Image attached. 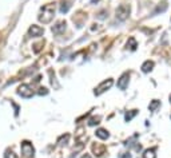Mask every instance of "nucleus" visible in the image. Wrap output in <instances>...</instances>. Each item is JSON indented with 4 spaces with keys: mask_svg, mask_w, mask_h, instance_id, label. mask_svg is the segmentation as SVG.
I'll list each match as a JSON object with an SVG mask.
<instances>
[{
    "mask_svg": "<svg viewBox=\"0 0 171 158\" xmlns=\"http://www.w3.org/2000/svg\"><path fill=\"white\" fill-rule=\"evenodd\" d=\"M55 4H47V6H44L42 8V11H40V15H39V22H42L44 24H48L51 22L52 19H54L55 16Z\"/></svg>",
    "mask_w": 171,
    "mask_h": 158,
    "instance_id": "nucleus-1",
    "label": "nucleus"
},
{
    "mask_svg": "<svg viewBox=\"0 0 171 158\" xmlns=\"http://www.w3.org/2000/svg\"><path fill=\"white\" fill-rule=\"evenodd\" d=\"M20 149H22V154L26 157V158H30L34 156V153H35V149L34 146L28 142V141H23L22 142V146H20Z\"/></svg>",
    "mask_w": 171,
    "mask_h": 158,
    "instance_id": "nucleus-2",
    "label": "nucleus"
},
{
    "mask_svg": "<svg viewBox=\"0 0 171 158\" xmlns=\"http://www.w3.org/2000/svg\"><path fill=\"white\" fill-rule=\"evenodd\" d=\"M18 94L23 98H31L34 95V90L30 84H20L19 88H18Z\"/></svg>",
    "mask_w": 171,
    "mask_h": 158,
    "instance_id": "nucleus-3",
    "label": "nucleus"
},
{
    "mask_svg": "<svg viewBox=\"0 0 171 158\" xmlns=\"http://www.w3.org/2000/svg\"><path fill=\"white\" fill-rule=\"evenodd\" d=\"M128 14H130V7L126 6V4H122V6H119L116 10V19H119L123 22V20H126L128 18Z\"/></svg>",
    "mask_w": 171,
    "mask_h": 158,
    "instance_id": "nucleus-4",
    "label": "nucleus"
},
{
    "mask_svg": "<svg viewBox=\"0 0 171 158\" xmlns=\"http://www.w3.org/2000/svg\"><path fill=\"white\" fill-rule=\"evenodd\" d=\"M112 79H107V80H104V82H102L99 86H98L96 88H95V95H100V94H103V92L106 91V90H108L110 87L112 86Z\"/></svg>",
    "mask_w": 171,
    "mask_h": 158,
    "instance_id": "nucleus-5",
    "label": "nucleus"
},
{
    "mask_svg": "<svg viewBox=\"0 0 171 158\" xmlns=\"http://www.w3.org/2000/svg\"><path fill=\"white\" fill-rule=\"evenodd\" d=\"M128 79H130L128 72H124V74L120 76V79L118 80V88H120V90H126L127 86H128Z\"/></svg>",
    "mask_w": 171,
    "mask_h": 158,
    "instance_id": "nucleus-6",
    "label": "nucleus"
},
{
    "mask_svg": "<svg viewBox=\"0 0 171 158\" xmlns=\"http://www.w3.org/2000/svg\"><path fill=\"white\" fill-rule=\"evenodd\" d=\"M92 152L96 157H102L106 153V146L104 145H100V143H94L92 145Z\"/></svg>",
    "mask_w": 171,
    "mask_h": 158,
    "instance_id": "nucleus-7",
    "label": "nucleus"
},
{
    "mask_svg": "<svg viewBox=\"0 0 171 158\" xmlns=\"http://www.w3.org/2000/svg\"><path fill=\"white\" fill-rule=\"evenodd\" d=\"M43 32H44L43 28L39 27V26H31L30 30H28V34H30L32 38H38V36L43 35Z\"/></svg>",
    "mask_w": 171,
    "mask_h": 158,
    "instance_id": "nucleus-8",
    "label": "nucleus"
},
{
    "mask_svg": "<svg viewBox=\"0 0 171 158\" xmlns=\"http://www.w3.org/2000/svg\"><path fill=\"white\" fill-rule=\"evenodd\" d=\"M64 30H66V22H59V23H56V26L52 27V32L56 35L63 32Z\"/></svg>",
    "mask_w": 171,
    "mask_h": 158,
    "instance_id": "nucleus-9",
    "label": "nucleus"
},
{
    "mask_svg": "<svg viewBox=\"0 0 171 158\" xmlns=\"http://www.w3.org/2000/svg\"><path fill=\"white\" fill-rule=\"evenodd\" d=\"M152 68H154L152 60H146V62L142 64V71L143 72H150V71H152Z\"/></svg>",
    "mask_w": 171,
    "mask_h": 158,
    "instance_id": "nucleus-10",
    "label": "nucleus"
},
{
    "mask_svg": "<svg viewBox=\"0 0 171 158\" xmlns=\"http://www.w3.org/2000/svg\"><path fill=\"white\" fill-rule=\"evenodd\" d=\"M95 135L98 137V138H100V139H107L110 134H108V131L106 130V129H98L96 133H95Z\"/></svg>",
    "mask_w": 171,
    "mask_h": 158,
    "instance_id": "nucleus-11",
    "label": "nucleus"
},
{
    "mask_svg": "<svg viewBox=\"0 0 171 158\" xmlns=\"http://www.w3.org/2000/svg\"><path fill=\"white\" fill-rule=\"evenodd\" d=\"M158 107H161V100H158V99L151 100V103L148 105V110L150 111H156Z\"/></svg>",
    "mask_w": 171,
    "mask_h": 158,
    "instance_id": "nucleus-12",
    "label": "nucleus"
},
{
    "mask_svg": "<svg viewBox=\"0 0 171 158\" xmlns=\"http://www.w3.org/2000/svg\"><path fill=\"white\" fill-rule=\"evenodd\" d=\"M143 158H155V150L154 149H147L143 153Z\"/></svg>",
    "mask_w": 171,
    "mask_h": 158,
    "instance_id": "nucleus-13",
    "label": "nucleus"
},
{
    "mask_svg": "<svg viewBox=\"0 0 171 158\" xmlns=\"http://www.w3.org/2000/svg\"><path fill=\"white\" fill-rule=\"evenodd\" d=\"M127 48H130V50H135L136 48V40L134 39V38H130L128 39V42H127Z\"/></svg>",
    "mask_w": 171,
    "mask_h": 158,
    "instance_id": "nucleus-14",
    "label": "nucleus"
},
{
    "mask_svg": "<svg viewBox=\"0 0 171 158\" xmlns=\"http://www.w3.org/2000/svg\"><path fill=\"white\" fill-rule=\"evenodd\" d=\"M136 114H138V111H136V110H131L130 113H127V114L124 115V119L127 121V122H130V121H131V119H132V118H134V117H135Z\"/></svg>",
    "mask_w": 171,
    "mask_h": 158,
    "instance_id": "nucleus-15",
    "label": "nucleus"
},
{
    "mask_svg": "<svg viewBox=\"0 0 171 158\" xmlns=\"http://www.w3.org/2000/svg\"><path fill=\"white\" fill-rule=\"evenodd\" d=\"M68 139H70V135H68V134L62 135V137H60V138L58 139V143H59V145H66V143L68 142Z\"/></svg>",
    "mask_w": 171,
    "mask_h": 158,
    "instance_id": "nucleus-16",
    "label": "nucleus"
},
{
    "mask_svg": "<svg viewBox=\"0 0 171 158\" xmlns=\"http://www.w3.org/2000/svg\"><path fill=\"white\" fill-rule=\"evenodd\" d=\"M99 122H100V117H92V118L88 121V125L90 126H95V125H98Z\"/></svg>",
    "mask_w": 171,
    "mask_h": 158,
    "instance_id": "nucleus-17",
    "label": "nucleus"
},
{
    "mask_svg": "<svg viewBox=\"0 0 171 158\" xmlns=\"http://www.w3.org/2000/svg\"><path fill=\"white\" fill-rule=\"evenodd\" d=\"M68 10H70V4H68L67 2L62 4V7H60V12L62 14H66V12H68Z\"/></svg>",
    "mask_w": 171,
    "mask_h": 158,
    "instance_id": "nucleus-18",
    "label": "nucleus"
},
{
    "mask_svg": "<svg viewBox=\"0 0 171 158\" xmlns=\"http://www.w3.org/2000/svg\"><path fill=\"white\" fill-rule=\"evenodd\" d=\"M4 158H18V156H16L12 150H7L6 154H4Z\"/></svg>",
    "mask_w": 171,
    "mask_h": 158,
    "instance_id": "nucleus-19",
    "label": "nucleus"
},
{
    "mask_svg": "<svg viewBox=\"0 0 171 158\" xmlns=\"http://www.w3.org/2000/svg\"><path fill=\"white\" fill-rule=\"evenodd\" d=\"M38 94H39V95H47V94H48V90H47L46 87H40L39 91H38Z\"/></svg>",
    "mask_w": 171,
    "mask_h": 158,
    "instance_id": "nucleus-20",
    "label": "nucleus"
},
{
    "mask_svg": "<svg viewBox=\"0 0 171 158\" xmlns=\"http://www.w3.org/2000/svg\"><path fill=\"white\" fill-rule=\"evenodd\" d=\"M119 158H131V156L127 154V153H122V154L119 156Z\"/></svg>",
    "mask_w": 171,
    "mask_h": 158,
    "instance_id": "nucleus-21",
    "label": "nucleus"
},
{
    "mask_svg": "<svg viewBox=\"0 0 171 158\" xmlns=\"http://www.w3.org/2000/svg\"><path fill=\"white\" fill-rule=\"evenodd\" d=\"M82 158H92V157H91V156H90V154H84V156H83Z\"/></svg>",
    "mask_w": 171,
    "mask_h": 158,
    "instance_id": "nucleus-22",
    "label": "nucleus"
},
{
    "mask_svg": "<svg viewBox=\"0 0 171 158\" xmlns=\"http://www.w3.org/2000/svg\"><path fill=\"white\" fill-rule=\"evenodd\" d=\"M95 2H98V0H92V3H95Z\"/></svg>",
    "mask_w": 171,
    "mask_h": 158,
    "instance_id": "nucleus-23",
    "label": "nucleus"
},
{
    "mask_svg": "<svg viewBox=\"0 0 171 158\" xmlns=\"http://www.w3.org/2000/svg\"><path fill=\"white\" fill-rule=\"evenodd\" d=\"M170 103H171V95H170Z\"/></svg>",
    "mask_w": 171,
    "mask_h": 158,
    "instance_id": "nucleus-24",
    "label": "nucleus"
}]
</instances>
